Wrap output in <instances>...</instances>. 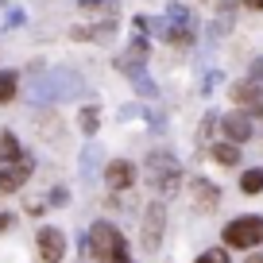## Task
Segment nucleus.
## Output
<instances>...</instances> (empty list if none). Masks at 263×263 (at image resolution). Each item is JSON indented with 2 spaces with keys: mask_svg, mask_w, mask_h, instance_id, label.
I'll use <instances>...</instances> for the list:
<instances>
[{
  "mask_svg": "<svg viewBox=\"0 0 263 263\" xmlns=\"http://www.w3.org/2000/svg\"><path fill=\"white\" fill-rule=\"evenodd\" d=\"M39 255L43 263H58L66 255V236L58 229H39Z\"/></svg>",
  "mask_w": 263,
  "mask_h": 263,
  "instance_id": "nucleus-8",
  "label": "nucleus"
},
{
  "mask_svg": "<svg viewBox=\"0 0 263 263\" xmlns=\"http://www.w3.org/2000/svg\"><path fill=\"white\" fill-rule=\"evenodd\" d=\"M108 263H132V259H128V244H124L120 252H112V259H108Z\"/></svg>",
  "mask_w": 263,
  "mask_h": 263,
  "instance_id": "nucleus-20",
  "label": "nucleus"
},
{
  "mask_svg": "<svg viewBox=\"0 0 263 263\" xmlns=\"http://www.w3.org/2000/svg\"><path fill=\"white\" fill-rule=\"evenodd\" d=\"M229 97H232V105H236V108H248V112L263 116V85H255V82H236V85L229 89Z\"/></svg>",
  "mask_w": 263,
  "mask_h": 263,
  "instance_id": "nucleus-7",
  "label": "nucleus"
},
{
  "mask_svg": "<svg viewBox=\"0 0 263 263\" xmlns=\"http://www.w3.org/2000/svg\"><path fill=\"white\" fill-rule=\"evenodd\" d=\"M194 263H229V252H224V248H209V252H201Z\"/></svg>",
  "mask_w": 263,
  "mask_h": 263,
  "instance_id": "nucleus-16",
  "label": "nucleus"
},
{
  "mask_svg": "<svg viewBox=\"0 0 263 263\" xmlns=\"http://www.w3.org/2000/svg\"><path fill=\"white\" fill-rule=\"evenodd\" d=\"M147 182H151V190H155V194L174 197V194H178V186H182V166H178V159H174L171 151H151V155H147Z\"/></svg>",
  "mask_w": 263,
  "mask_h": 263,
  "instance_id": "nucleus-2",
  "label": "nucleus"
},
{
  "mask_svg": "<svg viewBox=\"0 0 263 263\" xmlns=\"http://www.w3.org/2000/svg\"><path fill=\"white\" fill-rule=\"evenodd\" d=\"M82 128L89 132V136L97 132V108H82Z\"/></svg>",
  "mask_w": 263,
  "mask_h": 263,
  "instance_id": "nucleus-17",
  "label": "nucleus"
},
{
  "mask_svg": "<svg viewBox=\"0 0 263 263\" xmlns=\"http://www.w3.org/2000/svg\"><path fill=\"white\" fill-rule=\"evenodd\" d=\"M20 155H24V151H20V140L12 136V132H4V136H0V166H4V163H16Z\"/></svg>",
  "mask_w": 263,
  "mask_h": 263,
  "instance_id": "nucleus-12",
  "label": "nucleus"
},
{
  "mask_svg": "<svg viewBox=\"0 0 263 263\" xmlns=\"http://www.w3.org/2000/svg\"><path fill=\"white\" fill-rule=\"evenodd\" d=\"M82 89H85L82 78H78L74 70H62V66H58V70H47V74H43L27 93H31L35 105H54V101H70V97H78Z\"/></svg>",
  "mask_w": 263,
  "mask_h": 263,
  "instance_id": "nucleus-1",
  "label": "nucleus"
},
{
  "mask_svg": "<svg viewBox=\"0 0 263 263\" xmlns=\"http://www.w3.org/2000/svg\"><path fill=\"white\" fill-rule=\"evenodd\" d=\"M244 4L248 8H263V0H244Z\"/></svg>",
  "mask_w": 263,
  "mask_h": 263,
  "instance_id": "nucleus-21",
  "label": "nucleus"
},
{
  "mask_svg": "<svg viewBox=\"0 0 263 263\" xmlns=\"http://www.w3.org/2000/svg\"><path fill=\"white\" fill-rule=\"evenodd\" d=\"M89 240H93V252L101 255V263H108V259H112V252H120V248L128 244V240L116 232V224H108V221H97V224H93V229H89Z\"/></svg>",
  "mask_w": 263,
  "mask_h": 263,
  "instance_id": "nucleus-4",
  "label": "nucleus"
},
{
  "mask_svg": "<svg viewBox=\"0 0 263 263\" xmlns=\"http://www.w3.org/2000/svg\"><path fill=\"white\" fill-rule=\"evenodd\" d=\"M221 128H224V136H229L232 143H248L252 140V116L248 112H224Z\"/></svg>",
  "mask_w": 263,
  "mask_h": 263,
  "instance_id": "nucleus-10",
  "label": "nucleus"
},
{
  "mask_svg": "<svg viewBox=\"0 0 263 263\" xmlns=\"http://www.w3.org/2000/svg\"><path fill=\"white\" fill-rule=\"evenodd\" d=\"M4 24H8V27H20V24H24V12H20V8H12V12H8V20H4Z\"/></svg>",
  "mask_w": 263,
  "mask_h": 263,
  "instance_id": "nucleus-19",
  "label": "nucleus"
},
{
  "mask_svg": "<svg viewBox=\"0 0 263 263\" xmlns=\"http://www.w3.org/2000/svg\"><path fill=\"white\" fill-rule=\"evenodd\" d=\"M8 224H12V217H0V229H8Z\"/></svg>",
  "mask_w": 263,
  "mask_h": 263,
  "instance_id": "nucleus-22",
  "label": "nucleus"
},
{
  "mask_svg": "<svg viewBox=\"0 0 263 263\" xmlns=\"http://www.w3.org/2000/svg\"><path fill=\"white\" fill-rule=\"evenodd\" d=\"M16 82H20V78L12 74V70H0V105L16 97Z\"/></svg>",
  "mask_w": 263,
  "mask_h": 263,
  "instance_id": "nucleus-14",
  "label": "nucleus"
},
{
  "mask_svg": "<svg viewBox=\"0 0 263 263\" xmlns=\"http://www.w3.org/2000/svg\"><path fill=\"white\" fill-rule=\"evenodd\" d=\"M213 159H217V163H224V166H232V163H240V147L232 140H224V143H217V147H213Z\"/></svg>",
  "mask_w": 263,
  "mask_h": 263,
  "instance_id": "nucleus-13",
  "label": "nucleus"
},
{
  "mask_svg": "<svg viewBox=\"0 0 263 263\" xmlns=\"http://www.w3.org/2000/svg\"><path fill=\"white\" fill-rule=\"evenodd\" d=\"M194 190H197V213H213L217 201H221V190L209 186L205 178H194Z\"/></svg>",
  "mask_w": 263,
  "mask_h": 263,
  "instance_id": "nucleus-11",
  "label": "nucleus"
},
{
  "mask_svg": "<svg viewBox=\"0 0 263 263\" xmlns=\"http://www.w3.org/2000/svg\"><path fill=\"white\" fill-rule=\"evenodd\" d=\"M31 171H35V163L27 155H20L16 163H4L0 166V190H4V194H16V190L31 178Z\"/></svg>",
  "mask_w": 263,
  "mask_h": 263,
  "instance_id": "nucleus-5",
  "label": "nucleus"
},
{
  "mask_svg": "<svg viewBox=\"0 0 263 263\" xmlns=\"http://www.w3.org/2000/svg\"><path fill=\"white\" fill-rule=\"evenodd\" d=\"M224 244L229 248H255L263 244V217H236L224 224Z\"/></svg>",
  "mask_w": 263,
  "mask_h": 263,
  "instance_id": "nucleus-3",
  "label": "nucleus"
},
{
  "mask_svg": "<svg viewBox=\"0 0 263 263\" xmlns=\"http://www.w3.org/2000/svg\"><path fill=\"white\" fill-rule=\"evenodd\" d=\"M240 190H244V194H259V190H263V166L248 171L244 178H240Z\"/></svg>",
  "mask_w": 263,
  "mask_h": 263,
  "instance_id": "nucleus-15",
  "label": "nucleus"
},
{
  "mask_svg": "<svg viewBox=\"0 0 263 263\" xmlns=\"http://www.w3.org/2000/svg\"><path fill=\"white\" fill-rule=\"evenodd\" d=\"M252 82L263 85V58H255V62H252Z\"/></svg>",
  "mask_w": 263,
  "mask_h": 263,
  "instance_id": "nucleus-18",
  "label": "nucleus"
},
{
  "mask_svg": "<svg viewBox=\"0 0 263 263\" xmlns=\"http://www.w3.org/2000/svg\"><path fill=\"white\" fill-rule=\"evenodd\" d=\"M105 182H108V190H132V182H136V166H132L128 159H112V163L105 166Z\"/></svg>",
  "mask_w": 263,
  "mask_h": 263,
  "instance_id": "nucleus-9",
  "label": "nucleus"
},
{
  "mask_svg": "<svg viewBox=\"0 0 263 263\" xmlns=\"http://www.w3.org/2000/svg\"><path fill=\"white\" fill-rule=\"evenodd\" d=\"M166 224V209L159 201H151L147 213H143V252H159V236H163Z\"/></svg>",
  "mask_w": 263,
  "mask_h": 263,
  "instance_id": "nucleus-6",
  "label": "nucleus"
}]
</instances>
